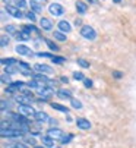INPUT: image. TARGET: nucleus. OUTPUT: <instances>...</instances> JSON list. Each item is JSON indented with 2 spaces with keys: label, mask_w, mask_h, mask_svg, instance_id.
Instances as JSON below:
<instances>
[{
  "label": "nucleus",
  "mask_w": 136,
  "mask_h": 148,
  "mask_svg": "<svg viewBox=\"0 0 136 148\" xmlns=\"http://www.w3.org/2000/svg\"><path fill=\"white\" fill-rule=\"evenodd\" d=\"M25 131H21V129H15V128H2L0 131V135L3 138L12 139V138H24L25 136Z\"/></svg>",
  "instance_id": "obj_1"
},
{
  "label": "nucleus",
  "mask_w": 136,
  "mask_h": 148,
  "mask_svg": "<svg viewBox=\"0 0 136 148\" xmlns=\"http://www.w3.org/2000/svg\"><path fill=\"white\" fill-rule=\"evenodd\" d=\"M79 32H81V37H83V38L88 40V41H94V40H97V37H98L97 31L91 27V25H82Z\"/></svg>",
  "instance_id": "obj_2"
},
{
  "label": "nucleus",
  "mask_w": 136,
  "mask_h": 148,
  "mask_svg": "<svg viewBox=\"0 0 136 148\" xmlns=\"http://www.w3.org/2000/svg\"><path fill=\"white\" fill-rule=\"evenodd\" d=\"M5 10H6L8 15H10V16H13V18H16V19L25 18V13H22L21 9H19L18 6H15V5H6V6H5Z\"/></svg>",
  "instance_id": "obj_3"
},
{
  "label": "nucleus",
  "mask_w": 136,
  "mask_h": 148,
  "mask_svg": "<svg viewBox=\"0 0 136 148\" xmlns=\"http://www.w3.org/2000/svg\"><path fill=\"white\" fill-rule=\"evenodd\" d=\"M35 92H37V95L41 97L42 100H47V98L51 97V94H53V88L49 87V85H41L40 88L35 90Z\"/></svg>",
  "instance_id": "obj_4"
},
{
  "label": "nucleus",
  "mask_w": 136,
  "mask_h": 148,
  "mask_svg": "<svg viewBox=\"0 0 136 148\" xmlns=\"http://www.w3.org/2000/svg\"><path fill=\"white\" fill-rule=\"evenodd\" d=\"M49 12H50L51 16H62V15H64L66 9H64L63 5H60V3H50Z\"/></svg>",
  "instance_id": "obj_5"
},
{
  "label": "nucleus",
  "mask_w": 136,
  "mask_h": 148,
  "mask_svg": "<svg viewBox=\"0 0 136 148\" xmlns=\"http://www.w3.org/2000/svg\"><path fill=\"white\" fill-rule=\"evenodd\" d=\"M25 85V82H22V81H15V82H10V84H8V87H6V90H5V92L6 94H15L16 91H19L22 87Z\"/></svg>",
  "instance_id": "obj_6"
},
{
  "label": "nucleus",
  "mask_w": 136,
  "mask_h": 148,
  "mask_svg": "<svg viewBox=\"0 0 136 148\" xmlns=\"http://www.w3.org/2000/svg\"><path fill=\"white\" fill-rule=\"evenodd\" d=\"M15 51H16L19 56H27V57H35V54H37V53H34L29 47H27V46H24V44L16 46Z\"/></svg>",
  "instance_id": "obj_7"
},
{
  "label": "nucleus",
  "mask_w": 136,
  "mask_h": 148,
  "mask_svg": "<svg viewBox=\"0 0 136 148\" xmlns=\"http://www.w3.org/2000/svg\"><path fill=\"white\" fill-rule=\"evenodd\" d=\"M18 110H19V113H22V114H24V116H35V109L32 107V106H29V104H19L18 106Z\"/></svg>",
  "instance_id": "obj_8"
},
{
  "label": "nucleus",
  "mask_w": 136,
  "mask_h": 148,
  "mask_svg": "<svg viewBox=\"0 0 136 148\" xmlns=\"http://www.w3.org/2000/svg\"><path fill=\"white\" fill-rule=\"evenodd\" d=\"M10 114V117H12V120L13 122H16V123H19V125H28L29 122H28V119H27V116H24V114H18V113H9Z\"/></svg>",
  "instance_id": "obj_9"
},
{
  "label": "nucleus",
  "mask_w": 136,
  "mask_h": 148,
  "mask_svg": "<svg viewBox=\"0 0 136 148\" xmlns=\"http://www.w3.org/2000/svg\"><path fill=\"white\" fill-rule=\"evenodd\" d=\"M34 71L35 72H38V73H53L54 71L50 68V66H47V65H42V63H37V65L34 66Z\"/></svg>",
  "instance_id": "obj_10"
},
{
  "label": "nucleus",
  "mask_w": 136,
  "mask_h": 148,
  "mask_svg": "<svg viewBox=\"0 0 136 148\" xmlns=\"http://www.w3.org/2000/svg\"><path fill=\"white\" fill-rule=\"evenodd\" d=\"M57 28H59L62 32H64V34H67V32H70V31H72V25L67 22L66 19L59 21V22H57Z\"/></svg>",
  "instance_id": "obj_11"
},
{
  "label": "nucleus",
  "mask_w": 136,
  "mask_h": 148,
  "mask_svg": "<svg viewBox=\"0 0 136 148\" xmlns=\"http://www.w3.org/2000/svg\"><path fill=\"white\" fill-rule=\"evenodd\" d=\"M40 21V27H41V29H44V31H51L53 29V22L49 19V18H41V19H38Z\"/></svg>",
  "instance_id": "obj_12"
},
{
  "label": "nucleus",
  "mask_w": 136,
  "mask_h": 148,
  "mask_svg": "<svg viewBox=\"0 0 136 148\" xmlns=\"http://www.w3.org/2000/svg\"><path fill=\"white\" fill-rule=\"evenodd\" d=\"M76 126L79 129H82V131H88V129H91V122L89 120H86V119H83V117H79V119H76Z\"/></svg>",
  "instance_id": "obj_13"
},
{
  "label": "nucleus",
  "mask_w": 136,
  "mask_h": 148,
  "mask_svg": "<svg viewBox=\"0 0 136 148\" xmlns=\"http://www.w3.org/2000/svg\"><path fill=\"white\" fill-rule=\"evenodd\" d=\"M47 135H50V136L54 138V139H62V138L64 136V132H63L62 129H59V128H50V129L47 131Z\"/></svg>",
  "instance_id": "obj_14"
},
{
  "label": "nucleus",
  "mask_w": 136,
  "mask_h": 148,
  "mask_svg": "<svg viewBox=\"0 0 136 148\" xmlns=\"http://www.w3.org/2000/svg\"><path fill=\"white\" fill-rule=\"evenodd\" d=\"M29 6H31V10H34L35 13H40L42 12V3L38 2V0H29Z\"/></svg>",
  "instance_id": "obj_15"
},
{
  "label": "nucleus",
  "mask_w": 136,
  "mask_h": 148,
  "mask_svg": "<svg viewBox=\"0 0 136 148\" xmlns=\"http://www.w3.org/2000/svg\"><path fill=\"white\" fill-rule=\"evenodd\" d=\"M15 101L19 104H29L32 101V98L28 95H24V94H18V95H15Z\"/></svg>",
  "instance_id": "obj_16"
},
{
  "label": "nucleus",
  "mask_w": 136,
  "mask_h": 148,
  "mask_svg": "<svg viewBox=\"0 0 136 148\" xmlns=\"http://www.w3.org/2000/svg\"><path fill=\"white\" fill-rule=\"evenodd\" d=\"M41 142H42V145L49 147V148H54V138H51L50 135L41 136Z\"/></svg>",
  "instance_id": "obj_17"
},
{
  "label": "nucleus",
  "mask_w": 136,
  "mask_h": 148,
  "mask_svg": "<svg viewBox=\"0 0 136 148\" xmlns=\"http://www.w3.org/2000/svg\"><path fill=\"white\" fill-rule=\"evenodd\" d=\"M34 119H35L37 122H50V120H51L45 112H37L35 116H34Z\"/></svg>",
  "instance_id": "obj_18"
},
{
  "label": "nucleus",
  "mask_w": 136,
  "mask_h": 148,
  "mask_svg": "<svg viewBox=\"0 0 136 148\" xmlns=\"http://www.w3.org/2000/svg\"><path fill=\"white\" fill-rule=\"evenodd\" d=\"M15 37H16L18 41H27V40L31 38V32H28V31H25V29H22V31H19Z\"/></svg>",
  "instance_id": "obj_19"
},
{
  "label": "nucleus",
  "mask_w": 136,
  "mask_h": 148,
  "mask_svg": "<svg viewBox=\"0 0 136 148\" xmlns=\"http://www.w3.org/2000/svg\"><path fill=\"white\" fill-rule=\"evenodd\" d=\"M50 107L51 109H54V110H59V112H62V113H66V114H69V109L66 107V106H62V104H59V103H50Z\"/></svg>",
  "instance_id": "obj_20"
},
{
  "label": "nucleus",
  "mask_w": 136,
  "mask_h": 148,
  "mask_svg": "<svg viewBox=\"0 0 136 148\" xmlns=\"http://www.w3.org/2000/svg\"><path fill=\"white\" fill-rule=\"evenodd\" d=\"M57 95H59L60 98H64V100H70V98H73V97H72V91L64 90V88L59 90V91H57Z\"/></svg>",
  "instance_id": "obj_21"
},
{
  "label": "nucleus",
  "mask_w": 136,
  "mask_h": 148,
  "mask_svg": "<svg viewBox=\"0 0 136 148\" xmlns=\"http://www.w3.org/2000/svg\"><path fill=\"white\" fill-rule=\"evenodd\" d=\"M86 10H88L86 3H83V2H81V0H78V2H76V12L81 13V15H85Z\"/></svg>",
  "instance_id": "obj_22"
},
{
  "label": "nucleus",
  "mask_w": 136,
  "mask_h": 148,
  "mask_svg": "<svg viewBox=\"0 0 136 148\" xmlns=\"http://www.w3.org/2000/svg\"><path fill=\"white\" fill-rule=\"evenodd\" d=\"M53 35H54V38H56L57 41H62V43H63V41H66V34H64V32H62L60 29L54 31V32H53Z\"/></svg>",
  "instance_id": "obj_23"
},
{
  "label": "nucleus",
  "mask_w": 136,
  "mask_h": 148,
  "mask_svg": "<svg viewBox=\"0 0 136 148\" xmlns=\"http://www.w3.org/2000/svg\"><path fill=\"white\" fill-rule=\"evenodd\" d=\"M5 31H6L8 34H10V35H16V34L19 32L16 25H6V27H5Z\"/></svg>",
  "instance_id": "obj_24"
},
{
  "label": "nucleus",
  "mask_w": 136,
  "mask_h": 148,
  "mask_svg": "<svg viewBox=\"0 0 136 148\" xmlns=\"http://www.w3.org/2000/svg\"><path fill=\"white\" fill-rule=\"evenodd\" d=\"M18 60L16 59H2V65L3 66H13V65H18Z\"/></svg>",
  "instance_id": "obj_25"
},
{
  "label": "nucleus",
  "mask_w": 136,
  "mask_h": 148,
  "mask_svg": "<svg viewBox=\"0 0 136 148\" xmlns=\"http://www.w3.org/2000/svg\"><path fill=\"white\" fill-rule=\"evenodd\" d=\"M70 104H72L73 109H78V110H81V109L83 107V104H82L79 100H76V98H70Z\"/></svg>",
  "instance_id": "obj_26"
},
{
  "label": "nucleus",
  "mask_w": 136,
  "mask_h": 148,
  "mask_svg": "<svg viewBox=\"0 0 136 148\" xmlns=\"http://www.w3.org/2000/svg\"><path fill=\"white\" fill-rule=\"evenodd\" d=\"M25 18H27L28 21H31V22H35V21H37V15H35L34 10H28V12H25Z\"/></svg>",
  "instance_id": "obj_27"
},
{
  "label": "nucleus",
  "mask_w": 136,
  "mask_h": 148,
  "mask_svg": "<svg viewBox=\"0 0 136 148\" xmlns=\"http://www.w3.org/2000/svg\"><path fill=\"white\" fill-rule=\"evenodd\" d=\"M22 29H25V31H28V32H38V28H37L35 25H32V22L24 25V28H22Z\"/></svg>",
  "instance_id": "obj_28"
},
{
  "label": "nucleus",
  "mask_w": 136,
  "mask_h": 148,
  "mask_svg": "<svg viewBox=\"0 0 136 148\" xmlns=\"http://www.w3.org/2000/svg\"><path fill=\"white\" fill-rule=\"evenodd\" d=\"M44 43L49 46V49H50V50L59 51V46H56V44H54V41H51V40H44Z\"/></svg>",
  "instance_id": "obj_29"
},
{
  "label": "nucleus",
  "mask_w": 136,
  "mask_h": 148,
  "mask_svg": "<svg viewBox=\"0 0 136 148\" xmlns=\"http://www.w3.org/2000/svg\"><path fill=\"white\" fill-rule=\"evenodd\" d=\"M9 43H10V38H9L6 34H3V35H2V38H0V44H2V47L9 46Z\"/></svg>",
  "instance_id": "obj_30"
},
{
  "label": "nucleus",
  "mask_w": 136,
  "mask_h": 148,
  "mask_svg": "<svg viewBox=\"0 0 136 148\" xmlns=\"http://www.w3.org/2000/svg\"><path fill=\"white\" fill-rule=\"evenodd\" d=\"M10 107H12V103H10L9 100H8V101H6V100H2V112H3V113H6V109L9 110Z\"/></svg>",
  "instance_id": "obj_31"
},
{
  "label": "nucleus",
  "mask_w": 136,
  "mask_h": 148,
  "mask_svg": "<svg viewBox=\"0 0 136 148\" xmlns=\"http://www.w3.org/2000/svg\"><path fill=\"white\" fill-rule=\"evenodd\" d=\"M13 3H15V6H18L19 9H25L27 5H28L25 0H13Z\"/></svg>",
  "instance_id": "obj_32"
},
{
  "label": "nucleus",
  "mask_w": 136,
  "mask_h": 148,
  "mask_svg": "<svg viewBox=\"0 0 136 148\" xmlns=\"http://www.w3.org/2000/svg\"><path fill=\"white\" fill-rule=\"evenodd\" d=\"M78 65L83 69H89V62H86L85 59H78Z\"/></svg>",
  "instance_id": "obj_33"
},
{
  "label": "nucleus",
  "mask_w": 136,
  "mask_h": 148,
  "mask_svg": "<svg viewBox=\"0 0 136 148\" xmlns=\"http://www.w3.org/2000/svg\"><path fill=\"white\" fill-rule=\"evenodd\" d=\"M73 78H75L76 81H83V79H85V75H83L82 72H73Z\"/></svg>",
  "instance_id": "obj_34"
},
{
  "label": "nucleus",
  "mask_w": 136,
  "mask_h": 148,
  "mask_svg": "<svg viewBox=\"0 0 136 148\" xmlns=\"http://www.w3.org/2000/svg\"><path fill=\"white\" fill-rule=\"evenodd\" d=\"M35 57H49V59H53L54 56H53V54H50V53H42V51H41V53H37V54H35Z\"/></svg>",
  "instance_id": "obj_35"
},
{
  "label": "nucleus",
  "mask_w": 136,
  "mask_h": 148,
  "mask_svg": "<svg viewBox=\"0 0 136 148\" xmlns=\"http://www.w3.org/2000/svg\"><path fill=\"white\" fill-rule=\"evenodd\" d=\"M18 65H19L22 69H24V71H31V66L28 65V63H25V62H19Z\"/></svg>",
  "instance_id": "obj_36"
},
{
  "label": "nucleus",
  "mask_w": 136,
  "mask_h": 148,
  "mask_svg": "<svg viewBox=\"0 0 136 148\" xmlns=\"http://www.w3.org/2000/svg\"><path fill=\"white\" fill-rule=\"evenodd\" d=\"M72 138H73V135H67V136H63L60 141H62V144H66V142H70Z\"/></svg>",
  "instance_id": "obj_37"
},
{
  "label": "nucleus",
  "mask_w": 136,
  "mask_h": 148,
  "mask_svg": "<svg viewBox=\"0 0 136 148\" xmlns=\"http://www.w3.org/2000/svg\"><path fill=\"white\" fill-rule=\"evenodd\" d=\"M83 84H85L86 88H91V87H92V81H91L89 78H85V79H83Z\"/></svg>",
  "instance_id": "obj_38"
},
{
  "label": "nucleus",
  "mask_w": 136,
  "mask_h": 148,
  "mask_svg": "<svg viewBox=\"0 0 136 148\" xmlns=\"http://www.w3.org/2000/svg\"><path fill=\"white\" fill-rule=\"evenodd\" d=\"M2 82H8V84H10V82H12V81H10V76L6 75V73H3V75H2Z\"/></svg>",
  "instance_id": "obj_39"
},
{
  "label": "nucleus",
  "mask_w": 136,
  "mask_h": 148,
  "mask_svg": "<svg viewBox=\"0 0 136 148\" xmlns=\"http://www.w3.org/2000/svg\"><path fill=\"white\" fill-rule=\"evenodd\" d=\"M113 76H114L116 79H122V78H123V73H122V72H117V71H114V72H113Z\"/></svg>",
  "instance_id": "obj_40"
},
{
  "label": "nucleus",
  "mask_w": 136,
  "mask_h": 148,
  "mask_svg": "<svg viewBox=\"0 0 136 148\" xmlns=\"http://www.w3.org/2000/svg\"><path fill=\"white\" fill-rule=\"evenodd\" d=\"M51 62H53V63H63V62H64V59H63V57H53V59H51Z\"/></svg>",
  "instance_id": "obj_41"
},
{
  "label": "nucleus",
  "mask_w": 136,
  "mask_h": 148,
  "mask_svg": "<svg viewBox=\"0 0 136 148\" xmlns=\"http://www.w3.org/2000/svg\"><path fill=\"white\" fill-rule=\"evenodd\" d=\"M22 94H24V95H28V97L32 98V91H29V90H22Z\"/></svg>",
  "instance_id": "obj_42"
},
{
  "label": "nucleus",
  "mask_w": 136,
  "mask_h": 148,
  "mask_svg": "<svg viewBox=\"0 0 136 148\" xmlns=\"http://www.w3.org/2000/svg\"><path fill=\"white\" fill-rule=\"evenodd\" d=\"M15 148H28L25 144H15Z\"/></svg>",
  "instance_id": "obj_43"
},
{
  "label": "nucleus",
  "mask_w": 136,
  "mask_h": 148,
  "mask_svg": "<svg viewBox=\"0 0 136 148\" xmlns=\"http://www.w3.org/2000/svg\"><path fill=\"white\" fill-rule=\"evenodd\" d=\"M60 81H62L63 84H67V82H69V79H67V76H62V78H60Z\"/></svg>",
  "instance_id": "obj_44"
},
{
  "label": "nucleus",
  "mask_w": 136,
  "mask_h": 148,
  "mask_svg": "<svg viewBox=\"0 0 136 148\" xmlns=\"http://www.w3.org/2000/svg\"><path fill=\"white\" fill-rule=\"evenodd\" d=\"M75 25H76V27H81V25H82V21H81L79 18H78V19L75 21Z\"/></svg>",
  "instance_id": "obj_45"
},
{
  "label": "nucleus",
  "mask_w": 136,
  "mask_h": 148,
  "mask_svg": "<svg viewBox=\"0 0 136 148\" xmlns=\"http://www.w3.org/2000/svg\"><path fill=\"white\" fill-rule=\"evenodd\" d=\"M25 141H27L28 144H31V145H35V141H34V139H31V138H27Z\"/></svg>",
  "instance_id": "obj_46"
},
{
  "label": "nucleus",
  "mask_w": 136,
  "mask_h": 148,
  "mask_svg": "<svg viewBox=\"0 0 136 148\" xmlns=\"http://www.w3.org/2000/svg\"><path fill=\"white\" fill-rule=\"evenodd\" d=\"M86 2H88L89 5H97V3H98V0H86Z\"/></svg>",
  "instance_id": "obj_47"
},
{
  "label": "nucleus",
  "mask_w": 136,
  "mask_h": 148,
  "mask_svg": "<svg viewBox=\"0 0 136 148\" xmlns=\"http://www.w3.org/2000/svg\"><path fill=\"white\" fill-rule=\"evenodd\" d=\"M9 2H10V0H3V3H5V5H9Z\"/></svg>",
  "instance_id": "obj_48"
},
{
  "label": "nucleus",
  "mask_w": 136,
  "mask_h": 148,
  "mask_svg": "<svg viewBox=\"0 0 136 148\" xmlns=\"http://www.w3.org/2000/svg\"><path fill=\"white\" fill-rule=\"evenodd\" d=\"M113 2H116V3H120V2H122V0H113Z\"/></svg>",
  "instance_id": "obj_49"
},
{
  "label": "nucleus",
  "mask_w": 136,
  "mask_h": 148,
  "mask_svg": "<svg viewBox=\"0 0 136 148\" xmlns=\"http://www.w3.org/2000/svg\"><path fill=\"white\" fill-rule=\"evenodd\" d=\"M38 2H45V0H38Z\"/></svg>",
  "instance_id": "obj_50"
},
{
  "label": "nucleus",
  "mask_w": 136,
  "mask_h": 148,
  "mask_svg": "<svg viewBox=\"0 0 136 148\" xmlns=\"http://www.w3.org/2000/svg\"><path fill=\"white\" fill-rule=\"evenodd\" d=\"M35 148H40V147H35Z\"/></svg>",
  "instance_id": "obj_51"
}]
</instances>
